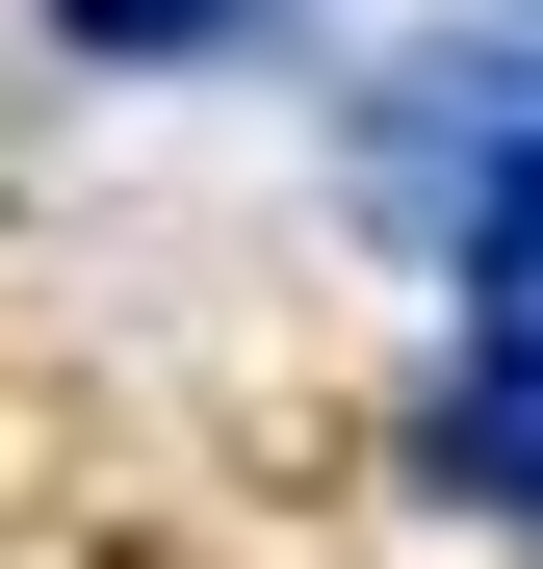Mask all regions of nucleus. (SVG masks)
I'll return each instance as SVG.
<instances>
[{
	"mask_svg": "<svg viewBox=\"0 0 543 569\" xmlns=\"http://www.w3.org/2000/svg\"><path fill=\"white\" fill-rule=\"evenodd\" d=\"M414 492H466L543 543V389H492V362H440V415H414Z\"/></svg>",
	"mask_w": 543,
	"mask_h": 569,
	"instance_id": "obj_1",
	"label": "nucleus"
},
{
	"mask_svg": "<svg viewBox=\"0 0 543 569\" xmlns=\"http://www.w3.org/2000/svg\"><path fill=\"white\" fill-rule=\"evenodd\" d=\"M259 27H285V0H52V78H208Z\"/></svg>",
	"mask_w": 543,
	"mask_h": 569,
	"instance_id": "obj_2",
	"label": "nucleus"
}]
</instances>
